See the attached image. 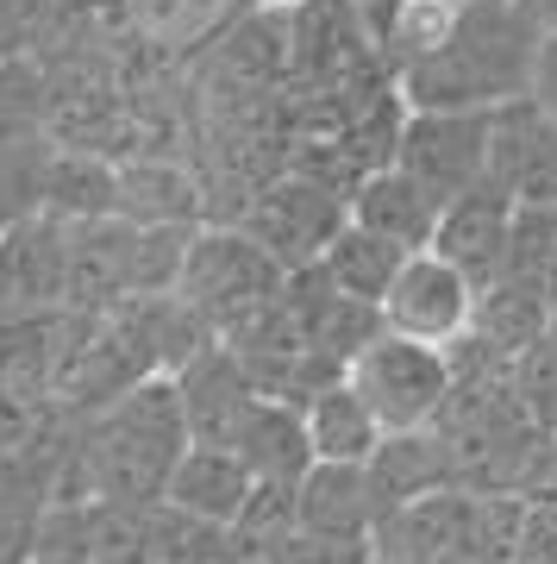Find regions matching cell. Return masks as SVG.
<instances>
[{
  "label": "cell",
  "mask_w": 557,
  "mask_h": 564,
  "mask_svg": "<svg viewBox=\"0 0 557 564\" xmlns=\"http://www.w3.org/2000/svg\"><path fill=\"white\" fill-rule=\"evenodd\" d=\"M538 20L520 0H477L458 7L451 39L414 69H401V101L407 107H445V113H489V107L533 95L538 69Z\"/></svg>",
  "instance_id": "obj_1"
},
{
  "label": "cell",
  "mask_w": 557,
  "mask_h": 564,
  "mask_svg": "<svg viewBox=\"0 0 557 564\" xmlns=\"http://www.w3.org/2000/svg\"><path fill=\"white\" fill-rule=\"evenodd\" d=\"M188 408L176 377H144L125 395L88 414L81 445L69 452L81 470V489L113 508H151L170 489V470L188 452Z\"/></svg>",
  "instance_id": "obj_2"
},
{
  "label": "cell",
  "mask_w": 557,
  "mask_h": 564,
  "mask_svg": "<svg viewBox=\"0 0 557 564\" xmlns=\"http://www.w3.org/2000/svg\"><path fill=\"white\" fill-rule=\"evenodd\" d=\"M282 282H288V270L239 220H200L195 239H188V258H182L176 295L226 339L232 326H244L251 314L276 302Z\"/></svg>",
  "instance_id": "obj_3"
},
{
  "label": "cell",
  "mask_w": 557,
  "mask_h": 564,
  "mask_svg": "<svg viewBox=\"0 0 557 564\" xmlns=\"http://www.w3.org/2000/svg\"><path fill=\"white\" fill-rule=\"evenodd\" d=\"M345 377L358 389L382 433H414V426H438V414L458 395V364L445 345H419L401 333H376L358 358L345 364Z\"/></svg>",
  "instance_id": "obj_4"
},
{
  "label": "cell",
  "mask_w": 557,
  "mask_h": 564,
  "mask_svg": "<svg viewBox=\"0 0 557 564\" xmlns=\"http://www.w3.org/2000/svg\"><path fill=\"white\" fill-rule=\"evenodd\" d=\"M239 226L282 263V270H307L326 258V245L351 226V195L332 182L307 176L295 163H282L258 195L239 207Z\"/></svg>",
  "instance_id": "obj_5"
},
{
  "label": "cell",
  "mask_w": 557,
  "mask_h": 564,
  "mask_svg": "<svg viewBox=\"0 0 557 564\" xmlns=\"http://www.w3.org/2000/svg\"><path fill=\"white\" fill-rule=\"evenodd\" d=\"M477 302L482 289L463 276L445 251H407V263L395 270L389 295H382V333H401V339L419 345H451L477 326Z\"/></svg>",
  "instance_id": "obj_6"
},
{
  "label": "cell",
  "mask_w": 557,
  "mask_h": 564,
  "mask_svg": "<svg viewBox=\"0 0 557 564\" xmlns=\"http://www.w3.org/2000/svg\"><path fill=\"white\" fill-rule=\"evenodd\" d=\"M69 307V220L39 207L0 226V321Z\"/></svg>",
  "instance_id": "obj_7"
},
{
  "label": "cell",
  "mask_w": 557,
  "mask_h": 564,
  "mask_svg": "<svg viewBox=\"0 0 557 564\" xmlns=\"http://www.w3.org/2000/svg\"><path fill=\"white\" fill-rule=\"evenodd\" d=\"M395 163L438 202H458L463 188L489 176V113H445V107H407L395 139Z\"/></svg>",
  "instance_id": "obj_8"
},
{
  "label": "cell",
  "mask_w": 557,
  "mask_h": 564,
  "mask_svg": "<svg viewBox=\"0 0 557 564\" xmlns=\"http://www.w3.org/2000/svg\"><path fill=\"white\" fill-rule=\"evenodd\" d=\"M489 182L514 202L557 207V113L538 95L489 107Z\"/></svg>",
  "instance_id": "obj_9"
},
{
  "label": "cell",
  "mask_w": 557,
  "mask_h": 564,
  "mask_svg": "<svg viewBox=\"0 0 557 564\" xmlns=\"http://www.w3.org/2000/svg\"><path fill=\"white\" fill-rule=\"evenodd\" d=\"M507 226H514V195L482 176L477 188H463L458 202H445L433 251H445L477 289H489L501 276V258H507Z\"/></svg>",
  "instance_id": "obj_10"
},
{
  "label": "cell",
  "mask_w": 557,
  "mask_h": 564,
  "mask_svg": "<svg viewBox=\"0 0 557 564\" xmlns=\"http://www.w3.org/2000/svg\"><path fill=\"white\" fill-rule=\"evenodd\" d=\"M251 496H258L251 464L232 445H214V440H188V452L170 470V489H163V502H176V508H188L200 521H219V527H239Z\"/></svg>",
  "instance_id": "obj_11"
},
{
  "label": "cell",
  "mask_w": 557,
  "mask_h": 564,
  "mask_svg": "<svg viewBox=\"0 0 557 564\" xmlns=\"http://www.w3.org/2000/svg\"><path fill=\"white\" fill-rule=\"evenodd\" d=\"M376 489H370V464H326L295 484V527L326 533V540H376Z\"/></svg>",
  "instance_id": "obj_12"
},
{
  "label": "cell",
  "mask_w": 557,
  "mask_h": 564,
  "mask_svg": "<svg viewBox=\"0 0 557 564\" xmlns=\"http://www.w3.org/2000/svg\"><path fill=\"white\" fill-rule=\"evenodd\" d=\"M458 477V452L451 440H438L433 426H414V433H389V440L370 452V489H376V508L395 514V508L419 502V496H438ZM382 527V521H376Z\"/></svg>",
  "instance_id": "obj_13"
},
{
  "label": "cell",
  "mask_w": 557,
  "mask_h": 564,
  "mask_svg": "<svg viewBox=\"0 0 557 564\" xmlns=\"http://www.w3.org/2000/svg\"><path fill=\"white\" fill-rule=\"evenodd\" d=\"M438 214H445V202L433 188H419L401 163H382V170H370L351 188V220L382 232V239H395L401 251H426L438 232Z\"/></svg>",
  "instance_id": "obj_14"
},
{
  "label": "cell",
  "mask_w": 557,
  "mask_h": 564,
  "mask_svg": "<svg viewBox=\"0 0 557 564\" xmlns=\"http://www.w3.org/2000/svg\"><path fill=\"white\" fill-rule=\"evenodd\" d=\"M251 0H125V39L151 57H195Z\"/></svg>",
  "instance_id": "obj_15"
},
{
  "label": "cell",
  "mask_w": 557,
  "mask_h": 564,
  "mask_svg": "<svg viewBox=\"0 0 557 564\" xmlns=\"http://www.w3.org/2000/svg\"><path fill=\"white\" fill-rule=\"evenodd\" d=\"M232 452L251 464L258 484H301L314 470V445H307V421H301L295 402L282 395H258L251 414L232 433Z\"/></svg>",
  "instance_id": "obj_16"
},
{
  "label": "cell",
  "mask_w": 557,
  "mask_h": 564,
  "mask_svg": "<svg viewBox=\"0 0 557 564\" xmlns=\"http://www.w3.org/2000/svg\"><path fill=\"white\" fill-rule=\"evenodd\" d=\"M301 421H307L314 458H326V464H370V452L389 440L382 421L370 414V402L351 389V377H332L326 389H314L301 402Z\"/></svg>",
  "instance_id": "obj_17"
},
{
  "label": "cell",
  "mask_w": 557,
  "mask_h": 564,
  "mask_svg": "<svg viewBox=\"0 0 557 564\" xmlns=\"http://www.w3.org/2000/svg\"><path fill=\"white\" fill-rule=\"evenodd\" d=\"M207 188H200L182 163L170 158H132L120 163V220H139V226H200L207 220V202H200Z\"/></svg>",
  "instance_id": "obj_18"
},
{
  "label": "cell",
  "mask_w": 557,
  "mask_h": 564,
  "mask_svg": "<svg viewBox=\"0 0 557 564\" xmlns=\"http://www.w3.org/2000/svg\"><path fill=\"white\" fill-rule=\"evenodd\" d=\"M482 345H495L501 358H526L545 333H551V289L545 282H514L495 276L477 302V326H470Z\"/></svg>",
  "instance_id": "obj_19"
},
{
  "label": "cell",
  "mask_w": 557,
  "mask_h": 564,
  "mask_svg": "<svg viewBox=\"0 0 557 564\" xmlns=\"http://www.w3.org/2000/svg\"><path fill=\"white\" fill-rule=\"evenodd\" d=\"M401 263H407V251H401L395 239H382V232H370V226L351 220L339 239L326 245V258H319V276L332 282L339 295H351V302L382 307V295H389V282H395Z\"/></svg>",
  "instance_id": "obj_20"
},
{
  "label": "cell",
  "mask_w": 557,
  "mask_h": 564,
  "mask_svg": "<svg viewBox=\"0 0 557 564\" xmlns=\"http://www.w3.org/2000/svg\"><path fill=\"white\" fill-rule=\"evenodd\" d=\"M551 258H557V207L514 202V226H507V258H501V276L545 282V289H551Z\"/></svg>",
  "instance_id": "obj_21"
},
{
  "label": "cell",
  "mask_w": 557,
  "mask_h": 564,
  "mask_svg": "<svg viewBox=\"0 0 557 564\" xmlns=\"http://www.w3.org/2000/svg\"><path fill=\"white\" fill-rule=\"evenodd\" d=\"M251 564H376V552H370V540H326V533L295 527L276 545H263Z\"/></svg>",
  "instance_id": "obj_22"
},
{
  "label": "cell",
  "mask_w": 557,
  "mask_h": 564,
  "mask_svg": "<svg viewBox=\"0 0 557 564\" xmlns=\"http://www.w3.org/2000/svg\"><path fill=\"white\" fill-rule=\"evenodd\" d=\"M514 395L538 426H557V345L538 339L526 358H514Z\"/></svg>",
  "instance_id": "obj_23"
},
{
  "label": "cell",
  "mask_w": 557,
  "mask_h": 564,
  "mask_svg": "<svg viewBox=\"0 0 557 564\" xmlns=\"http://www.w3.org/2000/svg\"><path fill=\"white\" fill-rule=\"evenodd\" d=\"M351 7H358V20L370 25V39H376V44H389L395 20L407 13V0H351Z\"/></svg>",
  "instance_id": "obj_24"
},
{
  "label": "cell",
  "mask_w": 557,
  "mask_h": 564,
  "mask_svg": "<svg viewBox=\"0 0 557 564\" xmlns=\"http://www.w3.org/2000/svg\"><path fill=\"white\" fill-rule=\"evenodd\" d=\"M533 95L557 113V32H545V44H538V69H533Z\"/></svg>",
  "instance_id": "obj_25"
},
{
  "label": "cell",
  "mask_w": 557,
  "mask_h": 564,
  "mask_svg": "<svg viewBox=\"0 0 557 564\" xmlns=\"http://www.w3.org/2000/svg\"><path fill=\"white\" fill-rule=\"evenodd\" d=\"M520 7L538 20V32H557V0H520Z\"/></svg>",
  "instance_id": "obj_26"
},
{
  "label": "cell",
  "mask_w": 557,
  "mask_h": 564,
  "mask_svg": "<svg viewBox=\"0 0 557 564\" xmlns=\"http://www.w3.org/2000/svg\"><path fill=\"white\" fill-rule=\"evenodd\" d=\"M251 7H295V0H251Z\"/></svg>",
  "instance_id": "obj_27"
},
{
  "label": "cell",
  "mask_w": 557,
  "mask_h": 564,
  "mask_svg": "<svg viewBox=\"0 0 557 564\" xmlns=\"http://www.w3.org/2000/svg\"><path fill=\"white\" fill-rule=\"evenodd\" d=\"M551 302H557V258H551Z\"/></svg>",
  "instance_id": "obj_28"
},
{
  "label": "cell",
  "mask_w": 557,
  "mask_h": 564,
  "mask_svg": "<svg viewBox=\"0 0 557 564\" xmlns=\"http://www.w3.org/2000/svg\"><path fill=\"white\" fill-rule=\"evenodd\" d=\"M445 7H477V0H445Z\"/></svg>",
  "instance_id": "obj_29"
},
{
  "label": "cell",
  "mask_w": 557,
  "mask_h": 564,
  "mask_svg": "<svg viewBox=\"0 0 557 564\" xmlns=\"http://www.w3.org/2000/svg\"><path fill=\"white\" fill-rule=\"evenodd\" d=\"M463 564H489V558H463Z\"/></svg>",
  "instance_id": "obj_30"
}]
</instances>
